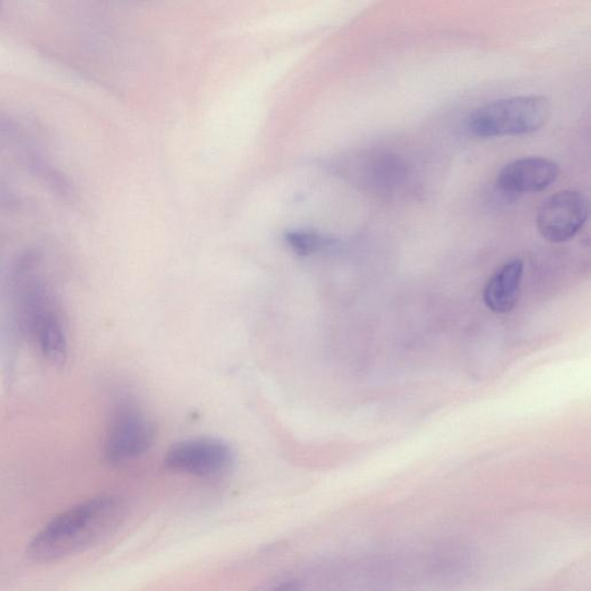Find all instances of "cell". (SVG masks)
Instances as JSON below:
<instances>
[{"label":"cell","instance_id":"obj_1","mask_svg":"<svg viewBox=\"0 0 591 591\" xmlns=\"http://www.w3.org/2000/svg\"><path fill=\"white\" fill-rule=\"evenodd\" d=\"M126 517L124 499L103 494L62 511L47 522L28 545L27 553L38 562L70 557L113 535Z\"/></svg>","mask_w":591,"mask_h":591},{"label":"cell","instance_id":"obj_2","mask_svg":"<svg viewBox=\"0 0 591 591\" xmlns=\"http://www.w3.org/2000/svg\"><path fill=\"white\" fill-rule=\"evenodd\" d=\"M15 293L28 334L47 362L61 365L67 357V337L61 311L34 257H28L15 273Z\"/></svg>","mask_w":591,"mask_h":591},{"label":"cell","instance_id":"obj_3","mask_svg":"<svg viewBox=\"0 0 591 591\" xmlns=\"http://www.w3.org/2000/svg\"><path fill=\"white\" fill-rule=\"evenodd\" d=\"M551 116L549 100L523 95L495 100L473 111L467 128L476 137L490 139L525 136L545 128Z\"/></svg>","mask_w":591,"mask_h":591},{"label":"cell","instance_id":"obj_4","mask_svg":"<svg viewBox=\"0 0 591 591\" xmlns=\"http://www.w3.org/2000/svg\"><path fill=\"white\" fill-rule=\"evenodd\" d=\"M235 462L232 448L217 438L182 440L169 448L165 463L176 473L213 477L227 473Z\"/></svg>","mask_w":591,"mask_h":591},{"label":"cell","instance_id":"obj_5","mask_svg":"<svg viewBox=\"0 0 591 591\" xmlns=\"http://www.w3.org/2000/svg\"><path fill=\"white\" fill-rule=\"evenodd\" d=\"M589 217V200L585 193L566 190L553 194L537 213L539 233L551 243H566L580 232Z\"/></svg>","mask_w":591,"mask_h":591},{"label":"cell","instance_id":"obj_6","mask_svg":"<svg viewBox=\"0 0 591 591\" xmlns=\"http://www.w3.org/2000/svg\"><path fill=\"white\" fill-rule=\"evenodd\" d=\"M156 437L154 423L142 412L124 409L118 412L109 427L105 443L106 460L113 463L130 461L145 454Z\"/></svg>","mask_w":591,"mask_h":591},{"label":"cell","instance_id":"obj_7","mask_svg":"<svg viewBox=\"0 0 591 591\" xmlns=\"http://www.w3.org/2000/svg\"><path fill=\"white\" fill-rule=\"evenodd\" d=\"M561 169L545 157H523L503 166L498 174V186L507 193L545 191L558 180Z\"/></svg>","mask_w":591,"mask_h":591},{"label":"cell","instance_id":"obj_8","mask_svg":"<svg viewBox=\"0 0 591 591\" xmlns=\"http://www.w3.org/2000/svg\"><path fill=\"white\" fill-rule=\"evenodd\" d=\"M525 265L519 259L509 261L492 275L483 300L487 308L498 315H505L518 304Z\"/></svg>","mask_w":591,"mask_h":591}]
</instances>
